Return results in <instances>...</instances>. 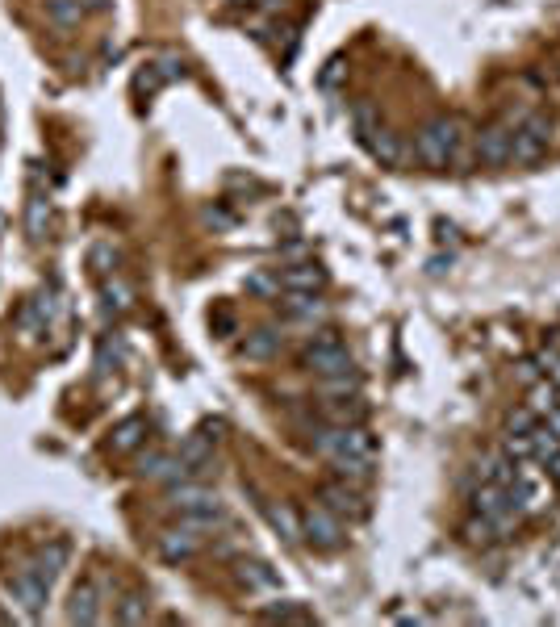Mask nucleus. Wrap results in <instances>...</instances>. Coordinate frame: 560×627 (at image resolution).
Segmentation results:
<instances>
[{
  "mask_svg": "<svg viewBox=\"0 0 560 627\" xmlns=\"http://www.w3.org/2000/svg\"><path fill=\"white\" fill-rule=\"evenodd\" d=\"M410 159L427 172H448L464 159V126L448 113H435L410 138Z\"/></svg>",
  "mask_w": 560,
  "mask_h": 627,
  "instance_id": "obj_1",
  "label": "nucleus"
},
{
  "mask_svg": "<svg viewBox=\"0 0 560 627\" xmlns=\"http://www.w3.org/2000/svg\"><path fill=\"white\" fill-rule=\"evenodd\" d=\"M168 510H176L180 515V523H189V527H197L201 536H209V531H218L222 527V519H226V510H222V502H218V494L214 490H205L201 481H193V477H184V481H172L168 485Z\"/></svg>",
  "mask_w": 560,
  "mask_h": 627,
  "instance_id": "obj_2",
  "label": "nucleus"
},
{
  "mask_svg": "<svg viewBox=\"0 0 560 627\" xmlns=\"http://www.w3.org/2000/svg\"><path fill=\"white\" fill-rule=\"evenodd\" d=\"M301 364H306L318 381H322V377L352 373V356H347L343 339H339L331 327H322L318 335H310V339H306V347H301Z\"/></svg>",
  "mask_w": 560,
  "mask_h": 627,
  "instance_id": "obj_3",
  "label": "nucleus"
},
{
  "mask_svg": "<svg viewBox=\"0 0 560 627\" xmlns=\"http://www.w3.org/2000/svg\"><path fill=\"white\" fill-rule=\"evenodd\" d=\"M473 515H481L489 527L498 531V540L506 536L510 527L519 523V502H515V494L506 490V485H489V481H481L477 490H473Z\"/></svg>",
  "mask_w": 560,
  "mask_h": 627,
  "instance_id": "obj_4",
  "label": "nucleus"
},
{
  "mask_svg": "<svg viewBox=\"0 0 560 627\" xmlns=\"http://www.w3.org/2000/svg\"><path fill=\"white\" fill-rule=\"evenodd\" d=\"M548 147H552V126H548V118H540V113H531V118H523L515 126V134H510V164L515 168L540 164L548 155Z\"/></svg>",
  "mask_w": 560,
  "mask_h": 627,
  "instance_id": "obj_5",
  "label": "nucleus"
},
{
  "mask_svg": "<svg viewBox=\"0 0 560 627\" xmlns=\"http://www.w3.org/2000/svg\"><path fill=\"white\" fill-rule=\"evenodd\" d=\"M301 540H306L314 552H339L347 544V531H343V519L335 510H326L322 502L301 510Z\"/></svg>",
  "mask_w": 560,
  "mask_h": 627,
  "instance_id": "obj_6",
  "label": "nucleus"
},
{
  "mask_svg": "<svg viewBox=\"0 0 560 627\" xmlns=\"http://www.w3.org/2000/svg\"><path fill=\"white\" fill-rule=\"evenodd\" d=\"M5 594H9L30 619H38L42 607H46V598H51V582H46V577L30 565V569H17V573L5 577Z\"/></svg>",
  "mask_w": 560,
  "mask_h": 627,
  "instance_id": "obj_7",
  "label": "nucleus"
},
{
  "mask_svg": "<svg viewBox=\"0 0 560 627\" xmlns=\"http://www.w3.org/2000/svg\"><path fill=\"white\" fill-rule=\"evenodd\" d=\"M510 134H515V126H506V122H489L477 130L473 138V164L477 168H489V172H498L510 164Z\"/></svg>",
  "mask_w": 560,
  "mask_h": 627,
  "instance_id": "obj_8",
  "label": "nucleus"
},
{
  "mask_svg": "<svg viewBox=\"0 0 560 627\" xmlns=\"http://www.w3.org/2000/svg\"><path fill=\"white\" fill-rule=\"evenodd\" d=\"M318 502L326 506V510H335L339 519H347V523H360L364 515H368V498L360 494V485L356 481H326L322 490H318Z\"/></svg>",
  "mask_w": 560,
  "mask_h": 627,
  "instance_id": "obj_9",
  "label": "nucleus"
},
{
  "mask_svg": "<svg viewBox=\"0 0 560 627\" xmlns=\"http://www.w3.org/2000/svg\"><path fill=\"white\" fill-rule=\"evenodd\" d=\"M201 544H205V536L197 527H189V523H172V527H163L155 536V552L163 556V561H172V565L193 561V556L201 552Z\"/></svg>",
  "mask_w": 560,
  "mask_h": 627,
  "instance_id": "obj_10",
  "label": "nucleus"
},
{
  "mask_svg": "<svg viewBox=\"0 0 560 627\" xmlns=\"http://www.w3.org/2000/svg\"><path fill=\"white\" fill-rule=\"evenodd\" d=\"M105 590H101V577H84V582L72 590V602H67V619L72 623H97L105 611Z\"/></svg>",
  "mask_w": 560,
  "mask_h": 627,
  "instance_id": "obj_11",
  "label": "nucleus"
},
{
  "mask_svg": "<svg viewBox=\"0 0 560 627\" xmlns=\"http://www.w3.org/2000/svg\"><path fill=\"white\" fill-rule=\"evenodd\" d=\"M280 285L285 293H322L326 289V268L318 260H297L280 268Z\"/></svg>",
  "mask_w": 560,
  "mask_h": 627,
  "instance_id": "obj_12",
  "label": "nucleus"
},
{
  "mask_svg": "<svg viewBox=\"0 0 560 627\" xmlns=\"http://www.w3.org/2000/svg\"><path fill=\"white\" fill-rule=\"evenodd\" d=\"M138 477L172 485V481L189 477V469H184V460H180L176 452H143V456H138Z\"/></svg>",
  "mask_w": 560,
  "mask_h": 627,
  "instance_id": "obj_13",
  "label": "nucleus"
},
{
  "mask_svg": "<svg viewBox=\"0 0 560 627\" xmlns=\"http://www.w3.org/2000/svg\"><path fill=\"white\" fill-rule=\"evenodd\" d=\"M519 469H523V464H519L515 456H506L502 448L481 452V460H477V477H481V481H489V485H506V490H515Z\"/></svg>",
  "mask_w": 560,
  "mask_h": 627,
  "instance_id": "obj_14",
  "label": "nucleus"
},
{
  "mask_svg": "<svg viewBox=\"0 0 560 627\" xmlns=\"http://www.w3.org/2000/svg\"><path fill=\"white\" fill-rule=\"evenodd\" d=\"M368 151H372V159H381V164L385 168H402L406 164V159H410V147L402 143V134L398 130H389V126H381L377 134H372L368 138V143H364Z\"/></svg>",
  "mask_w": 560,
  "mask_h": 627,
  "instance_id": "obj_15",
  "label": "nucleus"
},
{
  "mask_svg": "<svg viewBox=\"0 0 560 627\" xmlns=\"http://www.w3.org/2000/svg\"><path fill=\"white\" fill-rule=\"evenodd\" d=\"M176 456L184 460V469H189V477H201V473H209V464H214V439H209L205 431H193V435L180 444V452H176Z\"/></svg>",
  "mask_w": 560,
  "mask_h": 627,
  "instance_id": "obj_16",
  "label": "nucleus"
},
{
  "mask_svg": "<svg viewBox=\"0 0 560 627\" xmlns=\"http://www.w3.org/2000/svg\"><path fill=\"white\" fill-rule=\"evenodd\" d=\"M280 310H285V322H301V327H314V322L326 318V301H322V293H289Z\"/></svg>",
  "mask_w": 560,
  "mask_h": 627,
  "instance_id": "obj_17",
  "label": "nucleus"
},
{
  "mask_svg": "<svg viewBox=\"0 0 560 627\" xmlns=\"http://www.w3.org/2000/svg\"><path fill=\"white\" fill-rule=\"evenodd\" d=\"M235 582H239V590H247V594H276V590H280L276 573H272L264 561H235Z\"/></svg>",
  "mask_w": 560,
  "mask_h": 627,
  "instance_id": "obj_18",
  "label": "nucleus"
},
{
  "mask_svg": "<svg viewBox=\"0 0 560 627\" xmlns=\"http://www.w3.org/2000/svg\"><path fill=\"white\" fill-rule=\"evenodd\" d=\"M368 418V406L356 398H322V423H335V427H356Z\"/></svg>",
  "mask_w": 560,
  "mask_h": 627,
  "instance_id": "obj_19",
  "label": "nucleus"
},
{
  "mask_svg": "<svg viewBox=\"0 0 560 627\" xmlns=\"http://www.w3.org/2000/svg\"><path fill=\"white\" fill-rule=\"evenodd\" d=\"M264 506V515H268V523H272V531L285 544H301V515L293 506H285V502H260Z\"/></svg>",
  "mask_w": 560,
  "mask_h": 627,
  "instance_id": "obj_20",
  "label": "nucleus"
},
{
  "mask_svg": "<svg viewBox=\"0 0 560 627\" xmlns=\"http://www.w3.org/2000/svg\"><path fill=\"white\" fill-rule=\"evenodd\" d=\"M151 619V598L143 590H126L118 602H113V623H126V627H138Z\"/></svg>",
  "mask_w": 560,
  "mask_h": 627,
  "instance_id": "obj_21",
  "label": "nucleus"
},
{
  "mask_svg": "<svg viewBox=\"0 0 560 627\" xmlns=\"http://www.w3.org/2000/svg\"><path fill=\"white\" fill-rule=\"evenodd\" d=\"M67 561H72V548H67L63 540H46L34 556V569L46 577V582H55V577L67 569Z\"/></svg>",
  "mask_w": 560,
  "mask_h": 627,
  "instance_id": "obj_22",
  "label": "nucleus"
},
{
  "mask_svg": "<svg viewBox=\"0 0 560 627\" xmlns=\"http://www.w3.org/2000/svg\"><path fill=\"white\" fill-rule=\"evenodd\" d=\"M42 17L51 21L55 30H76L84 21V5L80 0H42Z\"/></svg>",
  "mask_w": 560,
  "mask_h": 627,
  "instance_id": "obj_23",
  "label": "nucleus"
},
{
  "mask_svg": "<svg viewBox=\"0 0 560 627\" xmlns=\"http://www.w3.org/2000/svg\"><path fill=\"white\" fill-rule=\"evenodd\" d=\"M280 343H285V335L272 331V327H260V331H251L243 339V356L247 360H272L280 352Z\"/></svg>",
  "mask_w": 560,
  "mask_h": 627,
  "instance_id": "obj_24",
  "label": "nucleus"
},
{
  "mask_svg": "<svg viewBox=\"0 0 560 627\" xmlns=\"http://www.w3.org/2000/svg\"><path fill=\"white\" fill-rule=\"evenodd\" d=\"M26 230H30L34 243H42L46 230H51V201H46V193H34L30 197V205H26Z\"/></svg>",
  "mask_w": 560,
  "mask_h": 627,
  "instance_id": "obj_25",
  "label": "nucleus"
},
{
  "mask_svg": "<svg viewBox=\"0 0 560 627\" xmlns=\"http://www.w3.org/2000/svg\"><path fill=\"white\" fill-rule=\"evenodd\" d=\"M527 406L535 410V414H548V410H556L560 406V389H556V381L552 377H535L531 381V389H527Z\"/></svg>",
  "mask_w": 560,
  "mask_h": 627,
  "instance_id": "obj_26",
  "label": "nucleus"
},
{
  "mask_svg": "<svg viewBox=\"0 0 560 627\" xmlns=\"http://www.w3.org/2000/svg\"><path fill=\"white\" fill-rule=\"evenodd\" d=\"M143 435H147V418H126V423H118V427H113V439H109V444H113V452H134L138 444H143Z\"/></svg>",
  "mask_w": 560,
  "mask_h": 627,
  "instance_id": "obj_27",
  "label": "nucleus"
},
{
  "mask_svg": "<svg viewBox=\"0 0 560 627\" xmlns=\"http://www.w3.org/2000/svg\"><path fill=\"white\" fill-rule=\"evenodd\" d=\"M101 306H105V314H126L134 306V289L113 276V281H105V289H101Z\"/></svg>",
  "mask_w": 560,
  "mask_h": 627,
  "instance_id": "obj_28",
  "label": "nucleus"
},
{
  "mask_svg": "<svg viewBox=\"0 0 560 627\" xmlns=\"http://www.w3.org/2000/svg\"><path fill=\"white\" fill-rule=\"evenodd\" d=\"M247 293L264 297V301H276L280 293H285V285H280V268H260L247 276Z\"/></svg>",
  "mask_w": 560,
  "mask_h": 627,
  "instance_id": "obj_29",
  "label": "nucleus"
},
{
  "mask_svg": "<svg viewBox=\"0 0 560 627\" xmlns=\"http://www.w3.org/2000/svg\"><path fill=\"white\" fill-rule=\"evenodd\" d=\"M556 452H560V435L540 418V427L531 431V456H535V464H548Z\"/></svg>",
  "mask_w": 560,
  "mask_h": 627,
  "instance_id": "obj_30",
  "label": "nucleus"
},
{
  "mask_svg": "<svg viewBox=\"0 0 560 627\" xmlns=\"http://www.w3.org/2000/svg\"><path fill=\"white\" fill-rule=\"evenodd\" d=\"M118 264H122V251L113 243H97L88 251V268L97 276H118Z\"/></svg>",
  "mask_w": 560,
  "mask_h": 627,
  "instance_id": "obj_31",
  "label": "nucleus"
},
{
  "mask_svg": "<svg viewBox=\"0 0 560 627\" xmlns=\"http://www.w3.org/2000/svg\"><path fill=\"white\" fill-rule=\"evenodd\" d=\"M264 619L268 623H314V615L301 607V602H289V598H280V602H272V607H264Z\"/></svg>",
  "mask_w": 560,
  "mask_h": 627,
  "instance_id": "obj_32",
  "label": "nucleus"
},
{
  "mask_svg": "<svg viewBox=\"0 0 560 627\" xmlns=\"http://www.w3.org/2000/svg\"><path fill=\"white\" fill-rule=\"evenodd\" d=\"M352 126H356V134H360V143H368V138L377 134L385 122H381V113L372 109V101H356V105H352Z\"/></svg>",
  "mask_w": 560,
  "mask_h": 627,
  "instance_id": "obj_33",
  "label": "nucleus"
},
{
  "mask_svg": "<svg viewBox=\"0 0 560 627\" xmlns=\"http://www.w3.org/2000/svg\"><path fill=\"white\" fill-rule=\"evenodd\" d=\"M356 393H360L356 368L352 373H339V377H322V398H356Z\"/></svg>",
  "mask_w": 560,
  "mask_h": 627,
  "instance_id": "obj_34",
  "label": "nucleus"
},
{
  "mask_svg": "<svg viewBox=\"0 0 560 627\" xmlns=\"http://www.w3.org/2000/svg\"><path fill=\"white\" fill-rule=\"evenodd\" d=\"M535 427H540V414H535L531 406H519L506 414V435H531Z\"/></svg>",
  "mask_w": 560,
  "mask_h": 627,
  "instance_id": "obj_35",
  "label": "nucleus"
},
{
  "mask_svg": "<svg viewBox=\"0 0 560 627\" xmlns=\"http://www.w3.org/2000/svg\"><path fill=\"white\" fill-rule=\"evenodd\" d=\"M118 364H122V339H101V347H97V377L113 373Z\"/></svg>",
  "mask_w": 560,
  "mask_h": 627,
  "instance_id": "obj_36",
  "label": "nucleus"
},
{
  "mask_svg": "<svg viewBox=\"0 0 560 627\" xmlns=\"http://www.w3.org/2000/svg\"><path fill=\"white\" fill-rule=\"evenodd\" d=\"M460 531H464V540H469L473 548H485V544H494V540H498V531H494V527H489V523H485L481 515H473V519H469V523H464Z\"/></svg>",
  "mask_w": 560,
  "mask_h": 627,
  "instance_id": "obj_37",
  "label": "nucleus"
},
{
  "mask_svg": "<svg viewBox=\"0 0 560 627\" xmlns=\"http://www.w3.org/2000/svg\"><path fill=\"white\" fill-rule=\"evenodd\" d=\"M155 67H159L163 80H180V76H184V59H180V55H159Z\"/></svg>",
  "mask_w": 560,
  "mask_h": 627,
  "instance_id": "obj_38",
  "label": "nucleus"
},
{
  "mask_svg": "<svg viewBox=\"0 0 560 627\" xmlns=\"http://www.w3.org/2000/svg\"><path fill=\"white\" fill-rule=\"evenodd\" d=\"M159 84H163L159 67H155V63H147V72H138V80H134V92H155Z\"/></svg>",
  "mask_w": 560,
  "mask_h": 627,
  "instance_id": "obj_39",
  "label": "nucleus"
},
{
  "mask_svg": "<svg viewBox=\"0 0 560 627\" xmlns=\"http://www.w3.org/2000/svg\"><path fill=\"white\" fill-rule=\"evenodd\" d=\"M289 5H293V0H260V9H264L268 17H276V13H289Z\"/></svg>",
  "mask_w": 560,
  "mask_h": 627,
  "instance_id": "obj_40",
  "label": "nucleus"
},
{
  "mask_svg": "<svg viewBox=\"0 0 560 627\" xmlns=\"http://www.w3.org/2000/svg\"><path fill=\"white\" fill-rule=\"evenodd\" d=\"M80 5H84V13H105L109 0H80Z\"/></svg>",
  "mask_w": 560,
  "mask_h": 627,
  "instance_id": "obj_41",
  "label": "nucleus"
},
{
  "mask_svg": "<svg viewBox=\"0 0 560 627\" xmlns=\"http://www.w3.org/2000/svg\"><path fill=\"white\" fill-rule=\"evenodd\" d=\"M544 423H548V427H552V431H556V435H560V406H556V410H548V414H544Z\"/></svg>",
  "mask_w": 560,
  "mask_h": 627,
  "instance_id": "obj_42",
  "label": "nucleus"
},
{
  "mask_svg": "<svg viewBox=\"0 0 560 627\" xmlns=\"http://www.w3.org/2000/svg\"><path fill=\"white\" fill-rule=\"evenodd\" d=\"M226 5H247V9H251V5H255V0H226Z\"/></svg>",
  "mask_w": 560,
  "mask_h": 627,
  "instance_id": "obj_43",
  "label": "nucleus"
}]
</instances>
